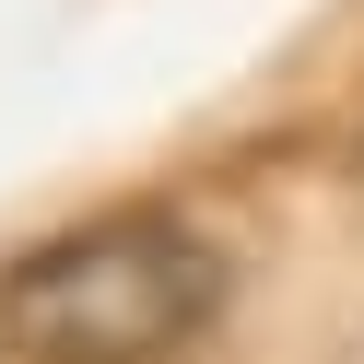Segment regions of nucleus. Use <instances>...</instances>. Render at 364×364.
Wrapping results in <instances>:
<instances>
[{"instance_id":"obj_1","label":"nucleus","mask_w":364,"mask_h":364,"mask_svg":"<svg viewBox=\"0 0 364 364\" xmlns=\"http://www.w3.org/2000/svg\"><path fill=\"white\" fill-rule=\"evenodd\" d=\"M212 294H223V259L176 212H106L82 235L36 247L0 282V317H12L24 364H165L188 353Z\"/></svg>"},{"instance_id":"obj_2","label":"nucleus","mask_w":364,"mask_h":364,"mask_svg":"<svg viewBox=\"0 0 364 364\" xmlns=\"http://www.w3.org/2000/svg\"><path fill=\"white\" fill-rule=\"evenodd\" d=\"M353 165H364V129H353Z\"/></svg>"}]
</instances>
